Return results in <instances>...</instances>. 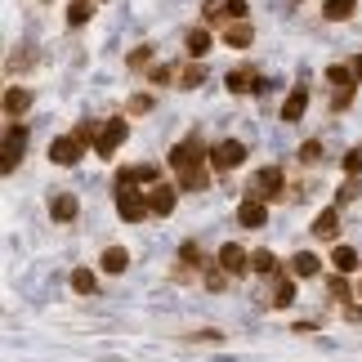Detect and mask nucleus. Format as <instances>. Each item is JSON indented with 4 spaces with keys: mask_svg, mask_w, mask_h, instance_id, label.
<instances>
[{
    "mask_svg": "<svg viewBox=\"0 0 362 362\" xmlns=\"http://www.w3.org/2000/svg\"><path fill=\"white\" fill-rule=\"evenodd\" d=\"M170 165L179 170V184H184V188H206L202 144H197V139H184V144H175V148H170Z\"/></svg>",
    "mask_w": 362,
    "mask_h": 362,
    "instance_id": "1",
    "label": "nucleus"
},
{
    "mask_svg": "<svg viewBox=\"0 0 362 362\" xmlns=\"http://www.w3.org/2000/svg\"><path fill=\"white\" fill-rule=\"evenodd\" d=\"M125 134H130V125H125L121 117H112V121H107L103 130H99V139H94V152H99L103 161H112V157H117V148L125 144Z\"/></svg>",
    "mask_w": 362,
    "mask_h": 362,
    "instance_id": "2",
    "label": "nucleus"
},
{
    "mask_svg": "<svg viewBox=\"0 0 362 362\" xmlns=\"http://www.w3.org/2000/svg\"><path fill=\"white\" fill-rule=\"evenodd\" d=\"M242 161H246V144H238V139H224V144L211 148V165H215V170H238Z\"/></svg>",
    "mask_w": 362,
    "mask_h": 362,
    "instance_id": "3",
    "label": "nucleus"
},
{
    "mask_svg": "<svg viewBox=\"0 0 362 362\" xmlns=\"http://www.w3.org/2000/svg\"><path fill=\"white\" fill-rule=\"evenodd\" d=\"M117 211H121V219H130V224H139L148 211H152V202L148 197H139L134 188H117Z\"/></svg>",
    "mask_w": 362,
    "mask_h": 362,
    "instance_id": "4",
    "label": "nucleus"
},
{
    "mask_svg": "<svg viewBox=\"0 0 362 362\" xmlns=\"http://www.w3.org/2000/svg\"><path fill=\"white\" fill-rule=\"evenodd\" d=\"M277 192H282V170H277V165H264V170L250 179V197L269 202V197H277Z\"/></svg>",
    "mask_w": 362,
    "mask_h": 362,
    "instance_id": "5",
    "label": "nucleus"
},
{
    "mask_svg": "<svg viewBox=\"0 0 362 362\" xmlns=\"http://www.w3.org/2000/svg\"><path fill=\"white\" fill-rule=\"evenodd\" d=\"M23 144H27V130H9L5 134V144H0V148H5V152H0V170H5V175L23 161Z\"/></svg>",
    "mask_w": 362,
    "mask_h": 362,
    "instance_id": "6",
    "label": "nucleus"
},
{
    "mask_svg": "<svg viewBox=\"0 0 362 362\" xmlns=\"http://www.w3.org/2000/svg\"><path fill=\"white\" fill-rule=\"evenodd\" d=\"M238 224L242 228H264V224H269V206H264L259 197H246L238 206Z\"/></svg>",
    "mask_w": 362,
    "mask_h": 362,
    "instance_id": "7",
    "label": "nucleus"
},
{
    "mask_svg": "<svg viewBox=\"0 0 362 362\" xmlns=\"http://www.w3.org/2000/svg\"><path fill=\"white\" fill-rule=\"evenodd\" d=\"M49 157L59 161V165H76V161H81V139H76V134L54 139V144H49Z\"/></svg>",
    "mask_w": 362,
    "mask_h": 362,
    "instance_id": "8",
    "label": "nucleus"
},
{
    "mask_svg": "<svg viewBox=\"0 0 362 362\" xmlns=\"http://www.w3.org/2000/svg\"><path fill=\"white\" fill-rule=\"evenodd\" d=\"M219 269H224V273H246L250 269V250H242V246H224V250H219Z\"/></svg>",
    "mask_w": 362,
    "mask_h": 362,
    "instance_id": "9",
    "label": "nucleus"
},
{
    "mask_svg": "<svg viewBox=\"0 0 362 362\" xmlns=\"http://www.w3.org/2000/svg\"><path fill=\"white\" fill-rule=\"evenodd\" d=\"M148 202H152V215H170L175 211V184H152Z\"/></svg>",
    "mask_w": 362,
    "mask_h": 362,
    "instance_id": "10",
    "label": "nucleus"
},
{
    "mask_svg": "<svg viewBox=\"0 0 362 362\" xmlns=\"http://www.w3.org/2000/svg\"><path fill=\"white\" fill-rule=\"evenodd\" d=\"M304 107H309V90L296 86V90L286 94V103H282V121H300V117H304Z\"/></svg>",
    "mask_w": 362,
    "mask_h": 362,
    "instance_id": "11",
    "label": "nucleus"
},
{
    "mask_svg": "<svg viewBox=\"0 0 362 362\" xmlns=\"http://www.w3.org/2000/svg\"><path fill=\"white\" fill-rule=\"evenodd\" d=\"M228 90L233 94H250V90H264V86H259V76L250 72V67H238V72H228Z\"/></svg>",
    "mask_w": 362,
    "mask_h": 362,
    "instance_id": "12",
    "label": "nucleus"
},
{
    "mask_svg": "<svg viewBox=\"0 0 362 362\" xmlns=\"http://www.w3.org/2000/svg\"><path fill=\"white\" fill-rule=\"evenodd\" d=\"M49 215L59 219V224H72V219H76V197H72V192H59L54 206H49Z\"/></svg>",
    "mask_w": 362,
    "mask_h": 362,
    "instance_id": "13",
    "label": "nucleus"
},
{
    "mask_svg": "<svg viewBox=\"0 0 362 362\" xmlns=\"http://www.w3.org/2000/svg\"><path fill=\"white\" fill-rule=\"evenodd\" d=\"M336 233H340V215H336V211H322V215L313 219V238L327 242V238H336Z\"/></svg>",
    "mask_w": 362,
    "mask_h": 362,
    "instance_id": "14",
    "label": "nucleus"
},
{
    "mask_svg": "<svg viewBox=\"0 0 362 362\" xmlns=\"http://www.w3.org/2000/svg\"><path fill=\"white\" fill-rule=\"evenodd\" d=\"M27 107H32V90H5V112L9 117H18V112H27Z\"/></svg>",
    "mask_w": 362,
    "mask_h": 362,
    "instance_id": "15",
    "label": "nucleus"
},
{
    "mask_svg": "<svg viewBox=\"0 0 362 362\" xmlns=\"http://www.w3.org/2000/svg\"><path fill=\"white\" fill-rule=\"evenodd\" d=\"M103 273H125V269H130V255H125V250L121 246H112V250H103Z\"/></svg>",
    "mask_w": 362,
    "mask_h": 362,
    "instance_id": "16",
    "label": "nucleus"
},
{
    "mask_svg": "<svg viewBox=\"0 0 362 362\" xmlns=\"http://www.w3.org/2000/svg\"><path fill=\"white\" fill-rule=\"evenodd\" d=\"M184 45H188V54H192V59H202V54H206V49H211V32H206V27H192V32H188V40H184Z\"/></svg>",
    "mask_w": 362,
    "mask_h": 362,
    "instance_id": "17",
    "label": "nucleus"
},
{
    "mask_svg": "<svg viewBox=\"0 0 362 362\" xmlns=\"http://www.w3.org/2000/svg\"><path fill=\"white\" fill-rule=\"evenodd\" d=\"M224 45H233V49H246V45H250V27H246V23H233V27H224Z\"/></svg>",
    "mask_w": 362,
    "mask_h": 362,
    "instance_id": "18",
    "label": "nucleus"
},
{
    "mask_svg": "<svg viewBox=\"0 0 362 362\" xmlns=\"http://www.w3.org/2000/svg\"><path fill=\"white\" fill-rule=\"evenodd\" d=\"M354 5H358V0H327V5H322V13H327L331 23H344V18L354 13Z\"/></svg>",
    "mask_w": 362,
    "mask_h": 362,
    "instance_id": "19",
    "label": "nucleus"
},
{
    "mask_svg": "<svg viewBox=\"0 0 362 362\" xmlns=\"http://www.w3.org/2000/svg\"><path fill=\"white\" fill-rule=\"evenodd\" d=\"M90 13H94V0H72L67 5V23L81 27V23H90Z\"/></svg>",
    "mask_w": 362,
    "mask_h": 362,
    "instance_id": "20",
    "label": "nucleus"
},
{
    "mask_svg": "<svg viewBox=\"0 0 362 362\" xmlns=\"http://www.w3.org/2000/svg\"><path fill=\"white\" fill-rule=\"evenodd\" d=\"M331 259H336L340 273H354V269H358V250H354V246H336V250H331Z\"/></svg>",
    "mask_w": 362,
    "mask_h": 362,
    "instance_id": "21",
    "label": "nucleus"
},
{
    "mask_svg": "<svg viewBox=\"0 0 362 362\" xmlns=\"http://www.w3.org/2000/svg\"><path fill=\"white\" fill-rule=\"evenodd\" d=\"M317 269H322L317 255H296V259H291V273H296V277H317Z\"/></svg>",
    "mask_w": 362,
    "mask_h": 362,
    "instance_id": "22",
    "label": "nucleus"
},
{
    "mask_svg": "<svg viewBox=\"0 0 362 362\" xmlns=\"http://www.w3.org/2000/svg\"><path fill=\"white\" fill-rule=\"evenodd\" d=\"M250 269H255V273H273L277 255H273V250H250Z\"/></svg>",
    "mask_w": 362,
    "mask_h": 362,
    "instance_id": "23",
    "label": "nucleus"
},
{
    "mask_svg": "<svg viewBox=\"0 0 362 362\" xmlns=\"http://www.w3.org/2000/svg\"><path fill=\"white\" fill-rule=\"evenodd\" d=\"M202 81H206V67H202V63H192V67H184V72H179V86H184V90H197Z\"/></svg>",
    "mask_w": 362,
    "mask_h": 362,
    "instance_id": "24",
    "label": "nucleus"
},
{
    "mask_svg": "<svg viewBox=\"0 0 362 362\" xmlns=\"http://www.w3.org/2000/svg\"><path fill=\"white\" fill-rule=\"evenodd\" d=\"M72 291L90 296V291H94V273H90V269H76V273H72Z\"/></svg>",
    "mask_w": 362,
    "mask_h": 362,
    "instance_id": "25",
    "label": "nucleus"
},
{
    "mask_svg": "<svg viewBox=\"0 0 362 362\" xmlns=\"http://www.w3.org/2000/svg\"><path fill=\"white\" fill-rule=\"evenodd\" d=\"M291 300H296V286H291V282H277V296H273V304H277V309H286Z\"/></svg>",
    "mask_w": 362,
    "mask_h": 362,
    "instance_id": "26",
    "label": "nucleus"
},
{
    "mask_svg": "<svg viewBox=\"0 0 362 362\" xmlns=\"http://www.w3.org/2000/svg\"><path fill=\"white\" fill-rule=\"evenodd\" d=\"M362 170V148H349L344 152V175H358Z\"/></svg>",
    "mask_w": 362,
    "mask_h": 362,
    "instance_id": "27",
    "label": "nucleus"
},
{
    "mask_svg": "<svg viewBox=\"0 0 362 362\" xmlns=\"http://www.w3.org/2000/svg\"><path fill=\"white\" fill-rule=\"evenodd\" d=\"M99 130H103V125H94V121H81V125H76V139H81V144H86V139H99Z\"/></svg>",
    "mask_w": 362,
    "mask_h": 362,
    "instance_id": "28",
    "label": "nucleus"
},
{
    "mask_svg": "<svg viewBox=\"0 0 362 362\" xmlns=\"http://www.w3.org/2000/svg\"><path fill=\"white\" fill-rule=\"evenodd\" d=\"M246 9H250L246 0H224V13H233V18H238V23L246 18Z\"/></svg>",
    "mask_w": 362,
    "mask_h": 362,
    "instance_id": "29",
    "label": "nucleus"
},
{
    "mask_svg": "<svg viewBox=\"0 0 362 362\" xmlns=\"http://www.w3.org/2000/svg\"><path fill=\"white\" fill-rule=\"evenodd\" d=\"M331 296H336V300H349L354 291H349V282H344V277H331Z\"/></svg>",
    "mask_w": 362,
    "mask_h": 362,
    "instance_id": "30",
    "label": "nucleus"
},
{
    "mask_svg": "<svg viewBox=\"0 0 362 362\" xmlns=\"http://www.w3.org/2000/svg\"><path fill=\"white\" fill-rule=\"evenodd\" d=\"M300 157H304V161H317V157H322V144H317V139H309V144L300 148Z\"/></svg>",
    "mask_w": 362,
    "mask_h": 362,
    "instance_id": "31",
    "label": "nucleus"
},
{
    "mask_svg": "<svg viewBox=\"0 0 362 362\" xmlns=\"http://www.w3.org/2000/svg\"><path fill=\"white\" fill-rule=\"evenodd\" d=\"M148 59H152V49H148V45H139V49H130V67H144Z\"/></svg>",
    "mask_w": 362,
    "mask_h": 362,
    "instance_id": "32",
    "label": "nucleus"
},
{
    "mask_svg": "<svg viewBox=\"0 0 362 362\" xmlns=\"http://www.w3.org/2000/svg\"><path fill=\"white\" fill-rule=\"evenodd\" d=\"M125 107H130V112H148V107H152V99H148V94H134V99L125 103Z\"/></svg>",
    "mask_w": 362,
    "mask_h": 362,
    "instance_id": "33",
    "label": "nucleus"
},
{
    "mask_svg": "<svg viewBox=\"0 0 362 362\" xmlns=\"http://www.w3.org/2000/svg\"><path fill=\"white\" fill-rule=\"evenodd\" d=\"M358 192H362V184H344V188H340V202H354Z\"/></svg>",
    "mask_w": 362,
    "mask_h": 362,
    "instance_id": "34",
    "label": "nucleus"
},
{
    "mask_svg": "<svg viewBox=\"0 0 362 362\" xmlns=\"http://www.w3.org/2000/svg\"><path fill=\"white\" fill-rule=\"evenodd\" d=\"M354 76H358V81H362V59H354Z\"/></svg>",
    "mask_w": 362,
    "mask_h": 362,
    "instance_id": "35",
    "label": "nucleus"
},
{
    "mask_svg": "<svg viewBox=\"0 0 362 362\" xmlns=\"http://www.w3.org/2000/svg\"><path fill=\"white\" fill-rule=\"evenodd\" d=\"M358 296H362V282H358Z\"/></svg>",
    "mask_w": 362,
    "mask_h": 362,
    "instance_id": "36",
    "label": "nucleus"
}]
</instances>
